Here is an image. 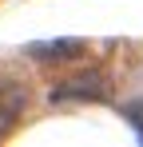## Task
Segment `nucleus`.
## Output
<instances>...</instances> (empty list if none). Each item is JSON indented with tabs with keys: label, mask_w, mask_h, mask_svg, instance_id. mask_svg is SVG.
<instances>
[{
	"label": "nucleus",
	"mask_w": 143,
	"mask_h": 147,
	"mask_svg": "<svg viewBox=\"0 0 143 147\" xmlns=\"http://www.w3.org/2000/svg\"><path fill=\"white\" fill-rule=\"evenodd\" d=\"M107 96H111V88H107V76L103 72L72 76V80H64L52 92V99H60V103H68V99H92V103H99V99H107Z\"/></svg>",
	"instance_id": "1"
},
{
	"label": "nucleus",
	"mask_w": 143,
	"mask_h": 147,
	"mask_svg": "<svg viewBox=\"0 0 143 147\" xmlns=\"http://www.w3.org/2000/svg\"><path fill=\"white\" fill-rule=\"evenodd\" d=\"M24 103H28V96H24L20 84H0V135H8L16 127Z\"/></svg>",
	"instance_id": "2"
},
{
	"label": "nucleus",
	"mask_w": 143,
	"mask_h": 147,
	"mask_svg": "<svg viewBox=\"0 0 143 147\" xmlns=\"http://www.w3.org/2000/svg\"><path fill=\"white\" fill-rule=\"evenodd\" d=\"M32 56L36 60H56V64H68V60H80L84 52H88V44L84 40H48V44H32Z\"/></svg>",
	"instance_id": "3"
},
{
	"label": "nucleus",
	"mask_w": 143,
	"mask_h": 147,
	"mask_svg": "<svg viewBox=\"0 0 143 147\" xmlns=\"http://www.w3.org/2000/svg\"><path fill=\"white\" fill-rule=\"evenodd\" d=\"M123 111H127V123L139 131V139H143V103H127Z\"/></svg>",
	"instance_id": "4"
}]
</instances>
